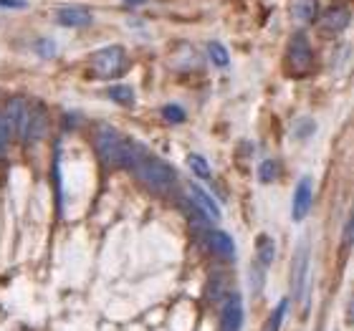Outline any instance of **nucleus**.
<instances>
[{
	"mask_svg": "<svg viewBox=\"0 0 354 331\" xmlns=\"http://www.w3.org/2000/svg\"><path fill=\"white\" fill-rule=\"evenodd\" d=\"M124 167H129L134 175L140 177L142 182L147 185L149 190L160 192H170L177 185V172L167 162H162L160 157H155L147 147H142L140 142L129 140V152H127V162Z\"/></svg>",
	"mask_w": 354,
	"mask_h": 331,
	"instance_id": "nucleus-1",
	"label": "nucleus"
},
{
	"mask_svg": "<svg viewBox=\"0 0 354 331\" xmlns=\"http://www.w3.org/2000/svg\"><path fill=\"white\" fill-rule=\"evenodd\" d=\"M96 152L102 157L104 164L109 167H124L127 162V152H129V140L122 137V134L109 124H99L96 126Z\"/></svg>",
	"mask_w": 354,
	"mask_h": 331,
	"instance_id": "nucleus-2",
	"label": "nucleus"
},
{
	"mask_svg": "<svg viewBox=\"0 0 354 331\" xmlns=\"http://www.w3.org/2000/svg\"><path fill=\"white\" fill-rule=\"evenodd\" d=\"M127 66H129V59H127V51L122 46H104V48L91 53V71L102 79L122 76Z\"/></svg>",
	"mask_w": 354,
	"mask_h": 331,
	"instance_id": "nucleus-3",
	"label": "nucleus"
},
{
	"mask_svg": "<svg viewBox=\"0 0 354 331\" xmlns=\"http://www.w3.org/2000/svg\"><path fill=\"white\" fill-rule=\"evenodd\" d=\"M314 66V51L304 33H296L286 51V71L291 76H306Z\"/></svg>",
	"mask_w": 354,
	"mask_h": 331,
	"instance_id": "nucleus-4",
	"label": "nucleus"
},
{
	"mask_svg": "<svg viewBox=\"0 0 354 331\" xmlns=\"http://www.w3.org/2000/svg\"><path fill=\"white\" fill-rule=\"evenodd\" d=\"M46 129H48V111H46V106L38 102L30 104L18 137H21L26 144H36V142H41L46 137Z\"/></svg>",
	"mask_w": 354,
	"mask_h": 331,
	"instance_id": "nucleus-5",
	"label": "nucleus"
},
{
	"mask_svg": "<svg viewBox=\"0 0 354 331\" xmlns=\"http://www.w3.org/2000/svg\"><path fill=\"white\" fill-rule=\"evenodd\" d=\"M311 202H314V185H311V177H301L294 187V198H291V220L301 223L311 210Z\"/></svg>",
	"mask_w": 354,
	"mask_h": 331,
	"instance_id": "nucleus-6",
	"label": "nucleus"
},
{
	"mask_svg": "<svg viewBox=\"0 0 354 331\" xmlns=\"http://www.w3.org/2000/svg\"><path fill=\"white\" fill-rule=\"evenodd\" d=\"M306 281H309V240H301L299 250H296L294 265H291V286H294L296 299L304 296Z\"/></svg>",
	"mask_w": 354,
	"mask_h": 331,
	"instance_id": "nucleus-7",
	"label": "nucleus"
},
{
	"mask_svg": "<svg viewBox=\"0 0 354 331\" xmlns=\"http://www.w3.org/2000/svg\"><path fill=\"white\" fill-rule=\"evenodd\" d=\"M243 326V299L238 294H230L228 301L223 303L221 331H241Z\"/></svg>",
	"mask_w": 354,
	"mask_h": 331,
	"instance_id": "nucleus-8",
	"label": "nucleus"
},
{
	"mask_svg": "<svg viewBox=\"0 0 354 331\" xmlns=\"http://www.w3.org/2000/svg\"><path fill=\"white\" fill-rule=\"evenodd\" d=\"M56 23L64 28H84V26L94 23V15L82 6H64L56 10Z\"/></svg>",
	"mask_w": 354,
	"mask_h": 331,
	"instance_id": "nucleus-9",
	"label": "nucleus"
},
{
	"mask_svg": "<svg viewBox=\"0 0 354 331\" xmlns=\"http://www.w3.org/2000/svg\"><path fill=\"white\" fill-rule=\"evenodd\" d=\"M190 200L198 205V210L203 215H205L207 220L210 223H218L223 218V210H221V205L213 200V195L210 192H205L200 185H190Z\"/></svg>",
	"mask_w": 354,
	"mask_h": 331,
	"instance_id": "nucleus-10",
	"label": "nucleus"
},
{
	"mask_svg": "<svg viewBox=\"0 0 354 331\" xmlns=\"http://www.w3.org/2000/svg\"><path fill=\"white\" fill-rule=\"evenodd\" d=\"M207 245L223 261H236V243H233V238L228 233H223V230H207Z\"/></svg>",
	"mask_w": 354,
	"mask_h": 331,
	"instance_id": "nucleus-11",
	"label": "nucleus"
},
{
	"mask_svg": "<svg viewBox=\"0 0 354 331\" xmlns=\"http://www.w3.org/2000/svg\"><path fill=\"white\" fill-rule=\"evenodd\" d=\"M349 10L344 6H334L329 8L324 13V18H322V26H324L326 30H334V33H339V30H344L349 26Z\"/></svg>",
	"mask_w": 354,
	"mask_h": 331,
	"instance_id": "nucleus-12",
	"label": "nucleus"
},
{
	"mask_svg": "<svg viewBox=\"0 0 354 331\" xmlns=\"http://www.w3.org/2000/svg\"><path fill=\"white\" fill-rule=\"evenodd\" d=\"M26 111H28V104L23 102L21 96L10 99V102H8V106H6V111H3V114L8 117V122H10V126H13L15 134H21L23 122H26Z\"/></svg>",
	"mask_w": 354,
	"mask_h": 331,
	"instance_id": "nucleus-13",
	"label": "nucleus"
},
{
	"mask_svg": "<svg viewBox=\"0 0 354 331\" xmlns=\"http://www.w3.org/2000/svg\"><path fill=\"white\" fill-rule=\"evenodd\" d=\"M256 258H259V265H263V268H268L276 261V243L268 233H261L256 238Z\"/></svg>",
	"mask_w": 354,
	"mask_h": 331,
	"instance_id": "nucleus-14",
	"label": "nucleus"
},
{
	"mask_svg": "<svg viewBox=\"0 0 354 331\" xmlns=\"http://www.w3.org/2000/svg\"><path fill=\"white\" fill-rule=\"evenodd\" d=\"M106 96H109L111 102L122 104V106H134V88L132 86H124V84H114V86L106 88Z\"/></svg>",
	"mask_w": 354,
	"mask_h": 331,
	"instance_id": "nucleus-15",
	"label": "nucleus"
},
{
	"mask_svg": "<svg viewBox=\"0 0 354 331\" xmlns=\"http://www.w3.org/2000/svg\"><path fill=\"white\" fill-rule=\"evenodd\" d=\"M294 15L304 23H314L317 21V0H294L291 6Z\"/></svg>",
	"mask_w": 354,
	"mask_h": 331,
	"instance_id": "nucleus-16",
	"label": "nucleus"
},
{
	"mask_svg": "<svg viewBox=\"0 0 354 331\" xmlns=\"http://www.w3.org/2000/svg\"><path fill=\"white\" fill-rule=\"evenodd\" d=\"M286 311H288V299H281V303L271 311V316H268V321H266L261 331H281V324H283Z\"/></svg>",
	"mask_w": 354,
	"mask_h": 331,
	"instance_id": "nucleus-17",
	"label": "nucleus"
},
{
	"mask_svg": "<svg viewBox=\"0 0 354 331\" xmlns=\"http://www.w3.org/2000/svg\"><path fill=\"white\" fill-rule=\"evenodd\" d=\"M207 53H210V59H213L215 66L225 68L230 64L228 48H225L223 44H218V41H210V44H207Z\"/></svg>",
	"mask_w": 354,
	"mask_h": 331,
	"instance_id": "nucleus-18",
	"label": "nucleus"
},
{
	"mask_svg": "<svg viewBox=\"0 0 354 331\" xmlns=\"http://www.w3.org/2000/svg\"><path fill=\"white\" fill-rule=\"evenodd\" d=\"M187 167L192 169V175L200 180H210V164L203 155H190L187 157Z\"/></svg>",
	"mask_w": 354,
	"mask_h": 331,
	"instance_id": "nucleus-19",
	"label": "nucleus"
},
{
	"mask_svg": "<svg viewBox=\"0 0 354 331\" xmlns=\"http://www.w3.org/2000/svg\"><path fill=\"white\" fill-rule=\"evenodd\" d=\"M259 177H261V182H273L276 177H279V164L273 162V160H266V162H261L259 167Z\"/></svg>",
	"mask_w": 354,
	"mask_h": 331,
	"instance_id": "nucleus-20",
	"label": "nucleus"
},
{
	"mask_svg": "<svg viewBox=\"0 0 354 331\" xmlns=\"http://www.w3.org/2000/svg\"><path fill=\"white\" fill-rule=\"evenodd\" d=\"M162 117L167 119V122H172V124H183L185 109L183 106H177V104H167V106H162Z\"/></svg>",
	"mask_w": 354,
	"mask_h": 331,
	"instance_id": "nucleus-21",
	"label": "nucleus"
},
{
	"mask_svg": "<svg viewBox=\"0 0 354 331\" xmlns=\"http://www.w3.org/2000/svg\"><path fill=\"white\" fill-rule=\"evenodd\" d=\"M10 137H13V126H10V122H8L6 114H0V152L8 147Z\"/></svg>",
	"mask_w": 354,
	"mask_h": 331,
	"instance_id": "nucleus-22",
	"label": "nucleus"
},
{
	"mask_svg": "<svg viewBox=\"0 0 354 331\" xmlns=\"http://www.w3.org/2000/svg\"><path fill=\"white\" fill-rule=\"evenodd\" d=\"M314 132H317V124H314L311 119H301V122L296 124V129H294V134L299 137V140H306V137H309V134H314Z\"/></svg>",
	"mask_w": 354,
	"mask_h": 331,
	"instance_id": "nucleus-23",
	"label": "nucleus"
},
{
	"mask_svg": "<svg viewBox=\"0 0 354 331\" xmlns=\"http://www.w3.org/2000/svg\"><path fill=\"white\" fill-rule=\"evenodd\" d=\"M36 51L41 53V56H53V53H56V46H53L48 38H41L36 44Z\"/></svg>",
	"mask_w": 354,
	"mask_h": 331,
	"instance_id": "nucleus-24",
	"label": "nucleus"
},
{
	"mask_svg": "<svg viewBox=\"0 0 354 331\" xmlns=\"http://www.w3.org/2000/svg\"><path fill=\"white\" fill-rule=\"evenodd\" d=\"M0 8H10V10H26L28 3L26 0H0Z\"/></svg>",
	"mask_w": 354,
	"mask_h": 331,
	"instance_id": "nucleus-25",
	"label": "nucleus"
},
{
	"mask_svg": "<svg viewBox=\"0 0 354 331\" xmlns=\"http://www.w3.org/2000/svg\"><path fill=\"white\" fill-rule=\"evenodd\" d=\"M352 228H354L352 220L344 223V233H342V240H344V245H352Z\"/></svg>",
	"mask_w": 354,
	"mask_h": 331,
	"instance_id": "nucleus-26",
	"label": "nucleus"
},
{
	"mask_svg": "<svg viewBox=\"0 0 354 331\" xmlns=\"http://www.w3.org/2000/svg\"><path fill=\"white\" fill-rule=\"evenodd\" d=\"M129 3H145V0H129Z\"/></svg>",
	"mask_w": 354,
	"mask_h": 331,
	"instance_id": "nucleus-27",
	"label": "nucleus"
}]
</instances>
